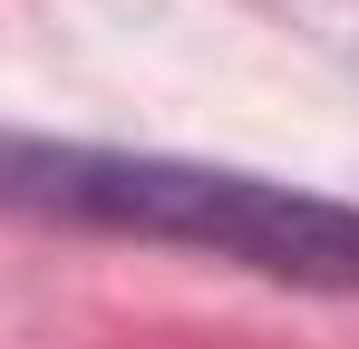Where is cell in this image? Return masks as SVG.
<instances>
[{"mask_svg": "<svg viewBox=\"0 0 359 349\" xmlns=\"http://www.w3.org/2000/svg\"><path fill=\"white\" fill-rule=\"evenodd\" d=\"M0 214L184 242V252H214V262H243V272H272L301 291H359V204L311 194V184H272L243 165L126 156V146L0 126Z\"/></svg>", "mask_w": 359, "mask_h": 349, "instance_id": "obj_1", "label": "cell"}]
</instances>
